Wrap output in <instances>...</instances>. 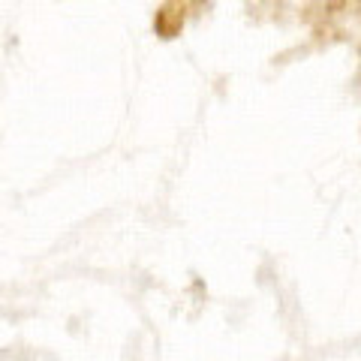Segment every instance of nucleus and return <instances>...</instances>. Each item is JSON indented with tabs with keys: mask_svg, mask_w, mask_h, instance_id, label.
<instances>
[{
	"mask_svg": "<svg viewBox=\"0 0 361 361\" xmlns=\"http://www.w3.org/2000/svg\"><path fill=\"white\" fill-rule=\"evenodd\" d=\"M180 27H184V9H178V6H163L154 18V30L160 33L163 39L178 37Z\"/></svg>",
	"mask_w": 361,
	"mask_h": 361,
	"instance_id": "f257e3e1",
	"label": "nucleus"
}]
</instances>
